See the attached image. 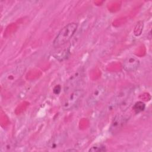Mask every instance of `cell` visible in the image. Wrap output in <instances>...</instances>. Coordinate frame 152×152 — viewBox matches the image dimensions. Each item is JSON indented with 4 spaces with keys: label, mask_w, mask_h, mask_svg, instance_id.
<instances>
[{
    "label": "cell",
    "mask_w": 152,
    "mask_h": 152,
    "mask_svg": "<svg viewBox=\"0 0 152 152\" xmlns=\"http://www.w3.org/2000/svg\"><path fill=\"white\" fill-rule=\"evenodd\" d=\"M77 27L78 24L75 23H70L64 26L55 37L53 42V47L58 48L65 45L72 38Z\"/></svg>",
    "instance_id": "1"
},
{
    "label": "cell",
    "mask_w": 152,
    "mask_h": 152,
    "mask_svg": "<svg viewBox=\"0 0 152 152\" xmlns=\"http://www.w3.org/2000/svg\"><path fill=\"white\" fill-rule=\"evenodd\" d=\"M132 90V88L130 86H127L121 89L109 102L106 106L105 112L106 113H110L119 106L124 101L128 98Z\"/></svg>",
    "instance_id": "2"
},
{
    "label": "cell",
    "mask_w": 152,
    "mask_h": 152,
    "mask_svg": "<svg viewBox=\"0 0 152 152\" xmlns=\"http://www.w3.org/2000/svg\"><path fill=\"white\" fill-rule=\"evenodd\" d=\"M84 91L81 89H75L68 92L62 102L64 110H69L74 108L81 100Z\"/></svg>",
    "instance_id": "3"
},
{
    "label": "cell",
    "mask_w": 152,
    "mask_h": 152,
    "mask_svg": "<svg viewBox=\"0 0 152 152\" xmlns=\"http://www.w3.org/2000/svg\"><path fill=\"white\" fill-rule=\"evenodd\" d=\"M24 69L23 67L18 66L7 72L2 77V84L6 87H10L15 84L21 77Z\"/></svg>",
    "instance_id": "4"
},
{
    "label": "cell",
    "mask_w": 152,
    "mask_h": 152,
    "mask_svg": "<svg viewBox=\"0 0 152 152\" xmlns=\"http://www.w3.org/2000/svg\"><path fill=\"white\" fill-rule=\"evenodd\" d=\"M107 94V88L103 85H99L92 91L87 100L88 106H93L101 101Z\"/></svg>",
    "instance_id": "5"
},
{
    "label": "cell",
    "mask_w": 152,
    "mask_h": 152,
    "mask_svg": "<svg viewBox=\"0 0 152 152\" xmlns=\"http://www.w3.org/2000/svg\"><path fill=\"white\" fill-rule=\"evenodd\" d=\"M128 120V117L124 114H118L113 119L109 127V132L113 134L118 133L124 126Z\"/></svg>",
    "instance_id": "6"
},
{
    "label": "cell",
    "mask_w": 152,
    "mask_h": 152,
    "mask_svg": "<svg viewBox=\"0 0 152 152\" xmlns=\"http://www.w3.org/2000/svg\"><path fill=\"white\" fill-rule=\"evenodd\" d=\"M83 75V72L82 69L78 70L75 73H74L66 83V84L65 86V91L68 93L74 90L75 87L81 80Z\"/></svg>",
    "instance_id": "7"
},
{
    "label": "cell",
    "mask_w": 152,
    "mask_h": 152,
    "mask_svg": "<svg viewBox=\"0 0 152 152\" xmlns=\"http://www.w3.org/2000/svg\"><path fill=\"white\" fill-rule=\"evenodd\" d=\"M140 65V61L134 56H129L123 61L122 65L124 69L128 72L135 71Z\"/></svg>",
    "instance_id": "8"
},
{
    "label": "cell",
    "mask_w": 152,
    "mask_h": 152,
    "mask_svg": "<svg viewBox=\"0 0 152 152\" xmlns=\"http://www.w3.org/2000/svg\"><path fill=\"white\" fill-rule=\"evenodd\" d=\"M66 135L65 133H61L53 137L49 142L48 146L51 149H56L61 147L65 141Z\"/></svg>",
    "instance_id": "9"
},
{
    "label": "cell",
    "mask_w": 152,
    "mask_h": 152,
    "mask_svg": "<svg viewBox=\"0 0 152 152\" xmlns=\"http://www.w3.org/2000/svg\"><path fill=\"white\" fill-rule=\"evenodd\" d=\"M106 147L102 144H96L92 146L89 150L88 151L91 152H102L106 151Z\"/></svg>",
    "instance_id": "10"
},
{
    "label": "cell",
    "mask_w": 152,
    "mask_h": 152,
    "mask_svg": "<svg viewBox=\"0 0 152 152\" xmlns=\"http://www.w3.org/2000/svg\"><path fill=\"white\" fill-rule=\"evenodd\" d=\"M145 106V104L143 102H138L134 104V106L133 107V109L134 110V111L136 113H139L144 110Z\"/></svg>",
    "instance_id": "11"
},
{
    "label": "cell",
    "mask_w": 152,
    "mask_h": 152,
    "mask_svg": "<svg viewBox=\"0 0 152 152\" xmlns=\"http://www.w3.org/2000/svg\"><path fill=\"white\" fill-rule=\"evenodd\" d=\"M142 28H143V22L141 21H138L135 27L134 34L135 36L140 35L141 33V31L142 30Z\"/></svg>",
    "instance_id": "12"
},
{
    "label": "cell",
    "mask_w": 152,
    "mask_h": 152,
    "mask_svg": "<svg viewBox=\"0 0 152 152\" xmlns=\"http://www.w3.org/2000/svg\"><path fill=\"white\" fill-rule=\"evenodd\" d=\"M14 147L13 142L10 141L8 142H7L5 144H4V145L2 146L1 150L2 151H10L12 150V148Z\"/></svg>",
    "instance_id": "13"
}]
</instances>
